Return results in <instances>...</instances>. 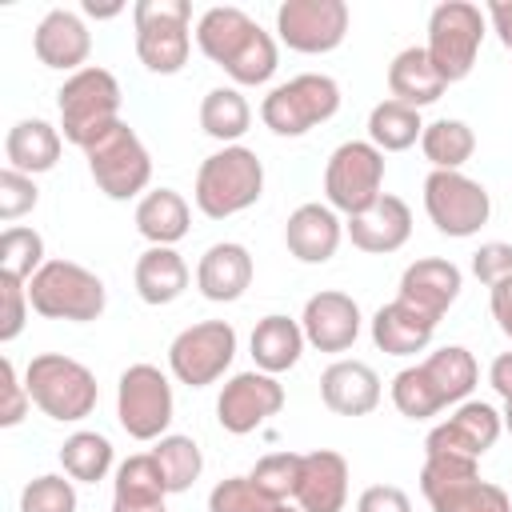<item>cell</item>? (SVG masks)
Instances as JSON below:
<instances>
[{
    "label": "cell",
    "mask_w": 512,
    "mask_h": 512,
    "mask_svg": "<svg viewBox=\"0 0 512 512\" xmlns=\"http://www.w3.org/2000/svg\"><path fill=\"white\" fill-rule=\"evenodd\" d=\"M136 56L156 76H176L192 52V4L188 0H136Z\"/></svg>",
    "instance_id": "5"
},
{
    "label": "cell",
    "mask_w": 512,
    "mask_h": 512,
    "mask_svg": "<svg viewBox=\"0 0 512 512\" xmlns=\"http://www.w3.org/2000/svg\"><path fill=\"white\" fill-rule=\"evenodd\" d=\"M420 492L432 512H512L508 492L492 480H480L476 460L464 456H424Z\"/></svg>",
    "instance_id": "6"
},
{
    "label": "cell",
    "mask_w": 512,
    "mask_h": 512,
    "mask_svg": "<svg viewBox=\"0 0 512 512\" xmlns=\"http://www.w3.org/2000/svg\"><path fill=\"white\" fill-rule=\"evenodd\" d=\"M20 512H76V480L72 476H36L20 492Z\"/></svg>",
    "instance_id": "44"
},
{
    "label": "cell",
    "mask_w": 512,
    "mask_h": 512,
    "mask_svg": "<svg viewBox=\"0 0 512 512\" xmlns=\"http://www.w3.org/2000/svg\"><path fill=\"white\" fill-rule=\"evenodd\" d=\"M276 64H280V52H276V40L264 32V28H256L252 32V40L224 64V72L236 80V84H268L272 76H276Z\"/></svg>",
    "instance_id": "41"
},
{
    "label": "cell",
    "mask_w": 512,
    "mask_h": 512,
    "mask_svg": "<svg viewBox=\"0 0 512 512\" xmlns=\"http://www.w3.org/2000/svg\"><path fill=\"white\" fill-rule=\"evenodd\" d=\"M472 272H476V280H480L488 292L500 288V284H508V280H512V244H504V240L480 244V248L472 252Z\"/></svg>",
    "instance_id": "47"
},
{
    "label": "cell",
    "mask_w": 512,
    "mask_h": 512,
    "mask_svg": "<svg viewBox=\"0 0 512 512\" xmlns=\"http://www.w3.org/2000/svg\"><path fill=\"white\" fill-rule=\"evenodd\" d=\"M492 316H496L500 332L512 340V280L500 284V288H492Z\"/></svg>",
    "instance_id": "52"
},
{
    "label": "cell",
    "mask_w": 512,
    "mask_h": 512,
    "mask_svg": "<svg viewBox=\"0 0 512 512\" xmlns=\"http://www.w3.org/2000/svg\"><path fill=\"white\" fill-rule=\"evenodd\" d=\"M444 88L448 84L436 72V64L428 60L424 44H412V48L392 56V64H388V92H392V100H400V104L420 112L424 104H436L444 96Z\"/></svg>",
    "instance_id": "26"
},
{
    "label": "cell",
    "mask_w": 512,
    "mask_h": 512,
    "mask_svg": "<svg viewBox=\"0 0 512 512\" xmlns=\"http://www.w3.org/2000/svg\"><path fill=\"white\" fill-rule=\"evenodd\" d=\"M44 264H48L44 260V236L36 228L12 224V228L0 232V272H8V276L28 284Z\"/></svg>",
    "instance_id": "39"
},
{
    "label": "cell",
    "mask_w": 512,
    "mask_h": 512,
    "mask_svg": "<svg viewBox=\"0 0 512 512\" xmlns=\"http://www.w3.org/2000/svg\"><path fill=\"white\" fill-rule=\"evenodd\" d=\"M420 368L428 372L432 388L440 392L444 408L448 404H464L480 380V368H476V356L464 348V344H444L436 352H428V360H420Z\"/></svg>",
    "instance_id": "33"
},
{
    "label": "cell",
    "mask_w": 512,
    "mask_h": 512,
    "mask_svg": "<svg viewBox=\"0 0 512 512\" xmlns=\"http://www.w3.org/2000/svg\"><path fill=\"white\" fill-rule=\"evenodd\" d=\"M380 396H384L380 376L364 360H336L320 376V400L336 416H368V412H376Z\"/></svg>",
    "instance_id": "22"
},
{
    "label": "cell",
    "mask_w": 512,
    "mask_h": 512,
    "mask_svg": "<svg viewBox=\"0 0 512 512\" xmlns=\"http://www.w3.org/2000/svg\"><path fill=\"white\" fill-rule=\"evenodd\" d=\"M484 20H492L500 44L512 52V0H492V4L484 8Z\"/></svg>",
    "instance_id": "50"
},
{
    "label": "cell",
    "mask_w": 512,
    "mask_h": 512,
    "mask_svg": "<svg viewBox=\"0 0 512 512\" xmlns=\"http://www.w3.org/2000/svg\"><path fill=\"white\" fill-rule=\"evenodd\" d=\"M132 280H136V296L144 304L160 308V304H172V300L184 296V288H188V264H184V256L176 248H160L156 244V248L140 252Z\"/></svg>",
    "instance_id": "31"
},
{
    "label": "cell",
    "mask_w": 512,
    "mask_h": 512,
    "mask_svg": "<svg viewBox=\"0 0 512 512\" xmlns=\"http://www.w3.org/2000/svg\"><path fill=\"white\" fill-rule=\"evenodd\" d=\"M392 404H396V412L408 416V420H428V416H436V412L444 408L440 392L432 388V380H428V372H424L420 364L400 368V372L392 376Z\"/></svg>",
    "instance_id": "40"
},
{
    "label": "cell",
    "mask_w": 512,
    "mask_h": 512,
    "mask_svg": "<svg viewBox=\"0 0 512 512\" xmlns=\"http://www.w3.org/2000/svg\"><path fill=\"white\" fill-rule=\"evenodd\" d=\"M424 212L440 236H476L492 216V196L480 180L464 172H428L424 180Z\"/></svg>",
    "instance_id": "12"
},
{
    "label": "cell",
    "mask_w": 512,
    "mask_h": 512,
    "mask_svg": "<svg viewBox=\"0 0 512 512\" xmlns=\"http://www.w3.org/2000/svg\"><path fill=\"white\" fill-rule=\"evenodd\" d=\"M432 336H436V320L400 296L392 304H380L372 316V340L388 356H416L432 344Z\"/></svg>",
    "instance_id": "25"
},
{
    "label": "cell",
    "mask_w": 512,
    "mask_h": 512,
    "mask_svg": "<svg viewBox=\"0 0 512 512\" xmlns=\"http://www.w3.org/2000/svg\"><path fill=\"white\" fill-rule=\"evenodd\" d=\"M60 464L76 484H96L112 472V440L100 432H72L60 444Z\"/></svg>",
    "instance_id": "37"
},
{
    "label": "cell",
    "mask_w": 512,
    "mask_h": 512,
    "mask_svg": "<svg viewBox=\"0 0 512 512\" xmlns=\"http://www.w3.org/2000/svg\"><path fill=\"white\" fill-rule=\"evenodd\" d=\"M172 384L156 364H128L116 384V416L132 440H160L172 424Z\"/></svg>",
    "instance_id": "11"
},
{
    "label": "cell",
    "mask_w": 512,
    "mask_h": 512,
    "mask_svg": "<svg viewBox=\"0 0 512 512\" xmlns=\"http://www.w3.org/2000/svg\"><path fill=\"white\" fill-rule=\"evenodd\" d=\"M236 356V328L228 320H200L168 344V368L188 388L216 384Z\"/></svg>",
    "instance_id": "13"
},
{
    "label": "cell",
    "mask_w": 512,
    "mask_h": 512,
    "mask_svg": "<svg viewBox=\"0 0 512 512\" xmlns=\"http://www.w3.org/2000/svg\"><path fill=\"white\" fill-rule=\"evenodd\" d=\"M152 456L160 464V476H164L168 496L172 492H188L200 480V472H204V456H200V444L192 436H176V432L172 436H160L156 448H152Z\"/></svg>",
    "instance_id": "38"
},
{
    "label": "cell",
    "mask_w": 512,
    "mask_h": 512,
    "mask_svg": "<svg viewBox=\"0 0 512 512\" xmlns=\"http://www.w3.org/2000/svg\"><path fill=\"white\" fill-rule=\"evenodd\" d=\"M344 232H348V240H352L360 252L388 256V252H396V248L408 244V236H412V208H408L400 196L384 192L368 212L348 216V220H344Z\"/></svg>",
    "instance_id": "19"
},
{
    "label": "cell",
    "mask_w": 512,
    "mask_h": 512,
    "mask_svg": "<svg viewBox=\"0 0 512 512\" xmlns=\"http://www.w3.org/2000/svg\"><path fill=\"white\" fill-rule=\"evenodd\" d=\"M164 476L152 452H136L116 468L112 480V512H160L164 508Z\"/></svg>",
    "instance_id": "28"
},
{
    "label": "cell",
    "mask_w": 512,
    "mask_h": 512,
    "mask_svg": "<svg viewBox=\"0 0 512 512\" xmlns=\"http://www.w3.org/2000/svg\"><path fill=\"white\" fill-rule=\"evenodd\" d=\"M248 344H252V360H256V368L268 372V376H280V372H288V368L300 360V352H304L308 340H304L300 320L272 312V316L256 320Z\"/></svg>",
    "instance_id": "32"
},
{
    "label": "cell",
    "mask_w": 512,
    "mask_h": 512,
    "mask_svg": "<svg viewBox=\"0 0 512 512\" xmlns=\"http://www.w3.org/2000/svg\"><path fill=\"white\" fill-rule=\"evenodd\" d=\"M0 304H4V312H0V344H12L24 332V320H28V308H32L28 304V284L8 276V272H0Z\"/></svg>",
    "instance_id": "45"
},
{
    "label": "cell",
    "mask_w": 512,
    "mask_h": 512,
    "mask_svg": "<svg viewBox=\"0 0 512 512\" xmlns=\"http://www.w3.org/2000/svg\"><path fill=\"white\" fill-rule=\"evenodd\" d=\"M356 512H412V500L396 484H372V488L360 492Z\"/></svg>",
    "instance_id": "49"
},
{
    "label": "cell",
    "mask_w": 512,
    "mask_h": 512,
    "mask_svg": "<svg viewBox=\"0 0 512 512\" xmlns=\"http://www.w3.org/2000/svg\"><path fill=\"white\" fill-rule=\"evenodd\" d=\"M120 100H124L120 80L108 68L88 64V68L72 72L56 92L64 140L76 144V148H88L92 140H100L120 120Z\"/></svg>",
    "instance_id": "2"
},
{
    "label": "cell",
    "mask_w": 512,
    "mask_h": 512,
    "mask_svg": "<svg viewBox=\"0 0 512 512\" xmlns=\"http://www.w3.org/2000/svg\"><path fill=\"white\" fill-rule=\"evenodd\" d=\"M344 240V220L328 204H300L284 224V244L300 264H324Z\"/></svg>",
    "instance_id": "21"
},
{
    "label": "cell",
    "mask_w": 512,
    "mask_h": 512,
    "mask_svg": "<svg viewBox=\"0 0 512 512\" xmlns=\"http://www.w3.org/2000/svg\"><path fill=\"white\" fill-rule=\"evenodd\" d=\"M304 340L320 352H348L360 336V308L348 292L324 288L316 296H308L304 316H300Z\"/></svg>",
    "instance_id": "17"
},
{
    "label": "cell",
    "mask_w": 512,
    "mask_h": 512,
    "mask_svg": "<svg viewBox=\"0 0 512 512\" xmlns=\"http://www.w3.org/2000/svg\"><path fill=\"white\" fill-rule=\"evenodd\" d=\"M384 152L372 140H344L324 164V196L328 208L344 216L368 212L384 192Z\"/></svg>",
    "instance_id": "10"
},
{
    "label": "cell",
    "mask_w": 512,
    "mask_h": 512,
    "mask_svg": "<svg viewBox=\"0 0 512 512\" xmlns=\"http://www.w3.org/2000/svg\"><path fill=\"white\" fill-rule=\"evenodd\" d=\"M192 228V212L188 200L176 188H152L140 196L136 204V232L156 248H172L176 240H184Z\"/></svg>",
    "instance_id": "30"
},
{
    "label": "cell",
    "mask_w": 512,
    "mask_h": 512,
    "mask_svg": "<svg viewBox=\"0 0 512 512\" xmlns=\"http://www.w3.org/2000/svg\"><path fill=\"white\" fill-rule=\"evenodd\" d=\"M424 136V120L416 108L400 104V100H380L372 112H368V140L380 148V152H404L412 148L416 140Z\"/></svg>",
    "instance_id": "35"
},
{
    "label": "cell",
    "mask_w": 512,
    "mask_h": 512,
    "mask_svg": "<svg viewBox=\"0 0 512 512\" xmlns=\"http://www.w3.org/2000/svg\"><path fill=\"white\" fill-rule=\"evenodd\" d=\"M84 12H88V16H96V20H108V16H120V12H124V4H104V8H100L96 0H88V4H84Z\"/></svg>",
    "instance_id": "53"
},
{
    "label": "cell",
    "mask_w": 512,
    "mask_h": 512,
    "mask_svg": "<svg viewBox=\"0 0 512 512\" xmlns=\"http://www.w3.org/2000/svg\"><path fill=\"white\" fill-rule=\"evenodd\" d=\"M248 124H252V108L240 88H212L200 100V128L212 140H224V148L232 140H240L248 132Z\"/></svg>",
    "instance_id": "36"
},
{
    "label": "cell",
    "mask_w": 512,
    "mask_h": 512,
    "mask_svg": "<svg viewBox=\"0 0 512 512\" xmlns=\"http://www.w3.org/2000/svg\"><path fill=\"white\" fill-rule=\"evenodd\" d=\"M284 408V384L260 368L252 372H236L224 388H220V400H216V420L224 432L232 436H248L256 432L268 416H276Z\"/></svg>",
    "instance_id": "15"
},
{
    "label": "cell",
    "mask_w": 512,
    "mask_h": 512,
    "mask_svg": "<svg viewBox=\"0 0 512 512\" xmlns=\"http://www.w3.org/2000/svg\"><path fill=\"white\" fill-rule=\"evenodd\" d=\"M300 460H304V452H268V456L256 460V468L248 472V480H252L260 492H268L272 500L288 504V500L296 496Z\"/></svg>",
    "instance_id": "42"
},
{
    "label": "cell",
    "mask_w": 512,
    "mask_h": 512,
    "mask_svg": "<svg viewBox=\"0 0 512 512\" xmlns=\"http://www.w3.org/2000/svg\"><path fill=\"white\" fill-rule=\"evenodd\" d=\"M60 128H52L48 120L32 116V120H16L4 136V160L8 168L24 172V176H36V172H52L56 160H60Z\"/></svg>",
    "instance_id": "27"
},
{
    "label": "cell",
    "mask_w": 512,
    "mask_h": 512,
    "mask_svg": "<svg viewBox=\"0 0 512 512\" xmlns=\"http://www.w3.org/2000/svg\"><path fill=\"white\" fill-rule=\"evenodd\" d=\"M248 284H252V252L244 244H236V240L212 244L196 264V288L212 304L240 300L248 292Z\"/></svg>",
    "instance_id": "23"
},
{
    "label": "cell",
    "mask_w": 512,
    "mask_h": 512,
    "mask_svg": "<svg viewBox=\"0 0 512 512\" xmlns=\"http://www.w3.org/2000/svg\"><path fill=\"white\" fill-rule=\"evenodd\" d=\"M28 304L44 320H72L88 324L100 320L108 292L96 272H88L76 260H48L32 280H28Z\"/></svg>",
    "instance_id": "4"
},
{
    "label": "cell",
    "mask_w": 512,
    "mask_h": 512,
    "mask_svg": "<svg viewBox=\"0 0 512 512\" xmlns=\"http://www.w3.org/2000/svg\"><path fill=\"white\" fill-rule=\"evenodd\" d=\"M36 200H40V188L32 184V176H24L16 168H4L0 172V220L4 224H12L24 212H32Z\"/></svg>",
    "instance_id": "46"
},
{
    "label": "cell",
    "mask_w": 512,
    "mask_h": 512,
    "mask_svg": "<svg viewBox=\"0 0 512 512\" xmlns=\"http://www.w3.org/2000/svg\"><path fill=\"white\" fill-rule=\"evenodd\" d=\"M260 24L244 12V8H232V4H216V8H208V12H200V20H196V48L212 60V64H228L248 40H252V32H256Z\"/></svg>",
    "instance_id": "29"
},
{
    "label": "cell",
    "mask_w": 512,
    "mask_h": 512,
    "mask_svg": "<svg viewBox=\"0 0 512 512\" xmlns=\"http://www.w3.org/2000/svg\"><path fill=\"white\" fill-rule=\"evenodd\" d=\"M488 384L496 388V396L508 404L512 400V352H500L496 360H492V368H488Z\"/></svg>",
    "instance_id": "51"
},
{
    "label": "cell",
    "mask_w": 512,
    "mask_h": 512,
    "mask_svg": "<svg viewBox=\"0 0 512 512\" xmlns=\"http://www.w3.org/2000/svg\"><path fill=\"white\" fill-rule=\"evenodd\" d=\"M264 192V164L252 148L244 144H228L220 152H212L200 172H196V208L208 220H228L244 208H252Z\"/></svg>",
    "instance_id": "1"
},
{
    "label": "cell",
    "mask_w": 512,
    "mask_h": 512,
    "mask_svg": "<svg viewBox=\"0 0 512 512\" xmlns=\"http://www.w3.org/2000/svg\"><path fill=\"white\" fill-rule=\"evenodd\" d=\"M276 32L292 52H304V56L336 52L348 36V4L344 0H284L276 8Z\"/></svg>",
    "instance_id": "14"
},
{
    "label": "cell",
    "mask_w": 512,
    "mask_h": 512,
    "mask_svg": "<svg viewBox=\"0 0 512 512\" xmlns=\"http://www.w3.org/2000/svg\"><path fill=\"white\" fill-rule=\"evenodd\" d=\"M280 512H300V508H288V504H284V508H280Z\"/></svg>",
    "instance_id": "55"
},
{
    "label": "cell",
    "mask_w": 512,
    "mask_h": 512,
    "mask_svg": "<svg viewBox=\"0 0 512 512\" xmlns=\"http://www.w3.org/2000/svg\"><path fill=\"white\" fill-rule=\"evenodd\" d=\"M32 48H36V60L44 68H56V72H80L88 68V52H92V36L84 28V20L68 8H52L36 32H32Z\"/></svg>",
    "instance_id": "20"
},
{
    "label": "cell",
    "mask_w": 512,
    "mask_h": 512,
    "mask_svg": "<svg viewBox=\"0 0 512 512\" xmlns=\"http://www.w3.org/2000/svg\"><path fill=\"white\" fill-rule=\"evenodd\" d=\"M484 44V12L468 0H444L428 16V60L444 76V84L464 80L476 68Z\"/></svg>",
    "instance_id": "8"
},
{
    "label": "cell",
    "mask_w": 512,
    "mask_h": 512,
    "mask_svg": "<svg viewBox=\"0 0 512 512\" xmlns=\"http://www.w3.org/2000/svg\"><path fill=\"white\" fill-rule=\"evenodd\" d=\"M24 388L32 396V404L60 420V424H72V420H84L96 412V400H100V388H96V376L64 356V352H40L28 360L24 368Z\"/></svg>",
    "instance_id": "3"
},
{
    "label": "cell",
    "mask_w": 512,
    "mask_h": 512,
    "mask_svg": "<svg viewBox=\"0 0 512 512\" xmlns=\"http://www.w3.org/2000/svg\"><path fill=\"white\" fill-rule=\"evenodd\" d=\"M0 380H4V400H0V428H16L24 416H28V404H32V396H28V388H24V380L16 376V364L4 356L0 360Z\"/></svg>",
    "instance_id": "48"
},
{
    "label": "cell",
    "mask_w": 512,
    "mask_h": 512,
    "mask_svg": "<svg viewBox=\"0 0 512 512\" xmlns=\"http://www.w3.org/2000/svg\"><path fill=\"white\" fill-rule=\"evenodd\" d=\"M84 156H88V172H92L96 188L108 200H132L152 180V156H148L144 140L124 120H116L100 140H92L84 148Z\"/></svg>",
    "instance_id": "9"
},
{
    "label": "cell",
    "mask_w": 512,
    "mask_h": 512,
    "mask_svg": "<svg viewBox=\"0 0 512 512\" xmlns=\"http://www.w3.org/2000/svg\"><path fill=\"white\" fill-rule=\"evenodd\" d=\"M160 512H168V508H160Z\"/></svg>",
    "instance_id": "56"
},
{
    "label": "cell",
    "mask_w": 512,
    "mask_h": 512,
    "mask_svg": "<svg viewBox=\"0 0 512 512\" xmlns=\"http://www.w3.org/2000/svg\"><path fill=\"white\" fill-rule=\"evenodd\" d=\"M500 432H504V416H500L492 404H484V400H464V404H456V412H452L444 424H436V428L428 432L424 456L444 452V456L480 460V456L500 440Z\"/></svg>",
    "instance_id": "16"
},
{
    "label": "cell",
    "mask_w": 512,
    "mask_h": 512,
    "mask_svg": "<svg viewBox=\"0 0 512 512\" xmlns=\"http://www.w3.org/2000/svg\"><path fill=\"white\" fill-rule=\"evenodd\" d=\"M292 500H296L300 512H344V504H348V460L332 448L304 452Z\"/></svg>",
    "instance_id": "18"
},
{
    "label": "cell",
    "mask_w": 512,
    "mask_h": 512,
    "mask_svg": "<svg viewBox=\"0 0 512 512\" xmlns=\"http://www.w3.org/2000/svg\"><path fill=\"white\" fill-rule=\"evenodd\" d=\"M460 288H464L460 268L452 260H440V256H424V260L408 264L404 276H400V300L428 312L432 320H440L456 304Z\"/></svg>",
    "instance_id": "24"
},
{
    "label": "cell",
    "mask_w": 512,
    "mask_h": 512,
    "mask_svg": "<svg viewBox=\"0 0 512 512\" xmlns=\"http://www.w3.org/2000/svg\"><path fill=\"white\" fill-rule=\"evenodd\" d=\"M420 148H424V160L432 164V172H460L476 152V132L464 120L444 116V120L424 124Z\"/></svg>",
    "instance_id": "34"
},
{
    "label": "cell",
    "mask_w": 512,
    "mask_h": 512,
    "mask_svg": "<svg viewBox=\"0 0 512 512\" xmlns=\"http://www.w3.org/2000/svg\"><path fill=\"white\" fill-rule=\"evenodd\" d=\"M284 504L260 492L248 476H228L208 492V512H280Z\"/></svg>",
    "instance_id": "43"
},
{
    "label": "cell",
    "mask_w": 512,
    "mask_h": 512,
    "mask_svg": "<svg viewBox=\"0 0 512 512\" xmlns=\"http://www.w3.org/2000/svg\"><path fill=\"white\" fill-rule=\"evenodd\" d=\"M500 416H504V428H508V432H512V400H508V404H504V412H500Z\"/></svg>",
    "instance_id": "54"
},
{
    "label": "cell",
    "mask_w": 512,
    "mask_h": 512,
    "mask_svg": "<svg viewBox=\"0 0 512 512\" xmlns=\"http://www.w3.org/2000/svg\"><path fill=\"white\" fill-rule=\"evenodd\" d=\"M340 112V84L324 72H300L260 100V120L276 136H304Z\"/></svg>",
    "instance_id": "7"
}]
</instances>
